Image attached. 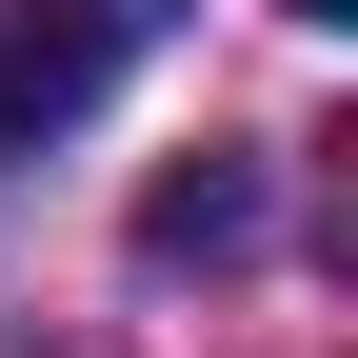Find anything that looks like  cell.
Instances as JSON below:
<instances>
[{"label": "cell", "instance_id": "1", "mask_svg": "<svg viewBox=\"0 0 358 358\" xmlns=\"http://www.w3.org/2000/svg\"><path fill=\"white\" fill-rule=\"evenodd\" d=\"M159 40H179V0H0V159L60 140V120H100Z\"/></svg>", "mask_w": 358, "mask_h": 358}, {"label": "cell", "instance_id": "2", "mask_svg": "<svg viewBox=\"0 0 358 358\" xmlns=\"http://www.w3.org/2000/svg\"><path fill=\"white\" fill-rule=\"evenodd\" d=\"M239 239H259V179H239V159H199V179L140 199V259H239Z\"/></svg>", "mask_w": 358, "mask_h": 358}, {"label": "cell", "instance_id": "3", "mask_svg": "<svg viewBox=\"0 0 358 358\" xmlns=\"http://www.w3.org/2000/svg\"><path fill=\"white\" fill-rule=\"evenodd\" d=\"M279 20H358V0H279Z\"/></svg>", "mask_w": 358, "mask_h": 358}]
</instances>
